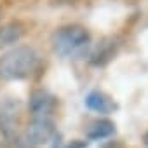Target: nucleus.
Returning <instances> with one entry per match:
<instances>
[{"mask_svg": "<svg viewBox=\"0 0 148 148\" xmlns=\"http://www.w3.org/2000/svg\"><path fill=\"white\" fill-rule=\"evenodd\" d=\"M115 134V124L108 119H98L94 122H91V125L86 131V136L89 141H99V139H106L110 136Z\"/></svg>", "mask_w": 148, "mask_h": 148, "instance_id": "nucleus-8", "label": "nucleus"}, {"mask_svg": "<svg viewBox=\"0 0 148 148\" xmlns=\"http://www.w3.org/2000/svg\"><path fill=\"white\" fill-rule=\"evenodd\" d=\"M52 51L64 59H79L91 47V35L80 25H66L51 35Z\"/></svg>", "mask_w": 148, "mask_h": 148, "instance_id": "nucleus-2", "label": "nucleus"}, {"mask_svg": "<svg viewBox=\"0 0 148 148\" xmlns=\"http://www.w3.org/2000/svg\"><path fill=\"white\" fill-rule=\"evenodd\" d=\"M143 141H145V145H146V146H148V131H146V132H145V136H143Z\"/></svg>", "mask_w": 148, "mask_h": 148, "instance_id": "nucleus-13", "label": "nucleus"}, {"mask_svg": "<svg viewBox=\"0 0 148 148\" xmlns=\"http://www.w3.org/2000/svg\"><path fill=\"white\" fill-rule=\"evenodd\" d=\"M84 105H86L87 110L96 112V113H99V115L113 113V112L119 108V105H117L108 94H105L103 91H91V92L86 96Z\"/></svg>", "mask_w": 148, "mask_h": 148, "instance_id": "nucleus-6", "label": "nucleus"}, {"mask_svg": "<svg viewBox=\"0 0 148 148\" xmlns=\"http://www.w3.org/2000/svg\"><path fill=\"white\" fill-rule=\"evenodd\" d=\"M87 141H82V139H73L66 148H87Z\"/></svg>", "mask_w": 148, "mask_h": 148, "instance_id": "nucleus-12", "label": "nucleus"}, {"mask_svg": "<svg viewBox=\"0 0 148 148\" xmlns=\"http://www.w3.org/2000/svg\"><path fill=\"white\" fill-rule=\"evenodd\" d=\"M25 134L35 143V145H40V143H47L54 138L56 134V127H54V120L52 119H32Z\"/></svg>", "mask_w": 148, "mask_h": 148, "instance_id": "nucleus-5", "label": "nucleus"}, {"mask_svg": "<svg viewBox=\"0 0 148 148\" xmlns=\"http://www.w3.org/2000/svg\"><path fill=\"white\" fill-rule=\"evenodd\" d=\"M21 119V103L14 98H5L0 101V134L12 141L18 136Z\"/></svg>", "mask_w": 148, "mask_h": 148, "instance_id": "nucleus-3", "label": "nucleus"}, {"mask_svg": "<svg viewBox=\"0 0 148 148\" xmlns=\"http://www.w3.org/2000/svg\"><path fill=\"white\" fill-rule=\"evenodd\" d=\"M63 2H73V0H63Z\"/></svg>", "mask_w": 148, "mask_h": 148, "instance_id": "nucleus-14", "label": "nucleus"}, {"mask_svg": "<svg viewBox=\"0 0 148 148\" xmlns=\"http://www.w3.org/2000/svg\"><path fill=\"white\" fill-rule=\"evenodd\" d=\"M119 47H120V44H119V40L113 38V37H108V38L101 40V44H99V45L92 51V54H91V64H94V66H103V64H106L108 61L113 59V56L117 54Z\"/></svg>", "mask_w": 148, "mask_h": 148, "instance_id": "nucleus-7", "label": "nucleus"}, {"mask_svg": "<svg viewBox=\"0 0 148 148\" xmlns=\"http://www.w3.org/2000/svg\"><path fill=\"white\" fill-rule=\"evenodd\" d=\"M38 52L30 45H16L0 58V79L23 80L32 77L38 68Z\"/></svg>", "mask_w": 148, "mask_h": 148, "instance_id": "nucleus-1", "label": "nucleus"}, {"mask_svg": "<svg viewBox=\"0 0 148 148\" xmlns=\"http://www.w3.org/2000/svg\"><path fill=\"white\" fill-rule=\"evenodd\" d=\"M11 148H37V145L23 132V134H18V136L11 141Z\"/></svg>", "mask_w": 148, "mask_h": 148, "instance_id": "nucleus-10", "label": "nucleus"}, {"mask_svg": "<svg viewBox=\"0 0 148 148\" xmlns=\"http://www.w3.org/2000/svg\"><path fill=\"white\" fill-rule=\"evenodd\" d=\"M51 148H64V145H63V136H61L59 132H56V134H54Z\"/></svg>", "mask_w": 148, "mask_h": 148, "instance_id": "nucleus-11", "label": "nucleus"}, {"mask_svg": "<svg viewBox=\"0 0 148 148\" xmlns=\"http://www.w3.org/2000/svg\"><path fill=\"white\" fill-rule=\"evenodd\" d=\"M56 108V98L45 89H35L28 99V110L32 119H52Z\"/></svg>", "mask_w": 148, "mask_h": 148, "instance_id": "nucleus-4", "label": "nucleus"}, {"mask_svg": "<svg viewBox=\"0 0 148 148\" xmlns=\"http://www.w3.org/2000/svg\"><path fill=\"white\" fill-rule=\"evenodd\" d=\"M25 33V28L21 23L18 21H11L0 26V49L2 47H9L14 45Z\"/></svg>", "mask_w": 148, "mask_h": 148, "instance_id": "nucleus-9", "label": "nucleus"}]
</instances>
